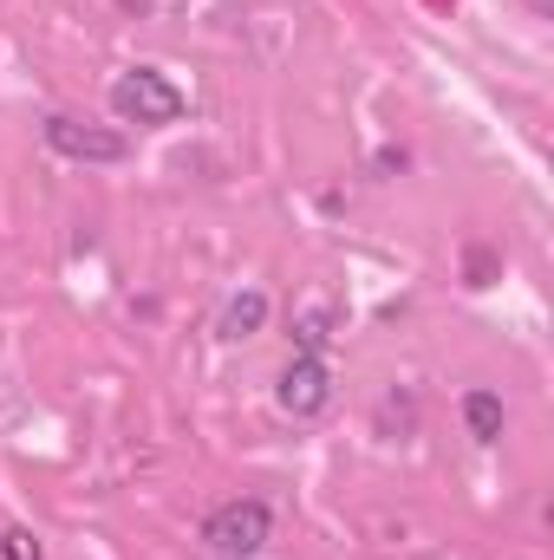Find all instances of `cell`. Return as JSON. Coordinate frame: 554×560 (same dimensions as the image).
Returning <instances> with one entry per match:
<instances>
[{
  "label": "cell",
  "mask_w": 554,
  "mask_h": 560,
  "mask_svg": "<svg viewBox=\"0 0 554 560\" xmlns=\"http://www.w3.org/2000/svg\"><path fill=\"white\" fill-rule=\"evenodd\" d=\"M268 535H275V509H268L262 495H235V502H222V509L203 522L209 555H222V560H255L268 548Z\"/></svg>",
  "instance_id": "cell-1"
},
{
  "label": "cell",
  "mask_w": 554,
  "mask_h": 560,
  "mask_svg": "<svg viewBox=\"0 0 554 560\" xmlns=\"http://www.w3.org/2000/svg\"><path fill=\"white\" fill-rule=\"evenodd\" d=\"M112 118H125V125H176L183 118V92L163 72L131 66V72L112 79Z\"/></svg>",
  "instance_id": "cell-2"
},
{
  "label": "cell",
  "mask_w": 554,
  "mask_h": 560,
  "mask_svg": "<svg viewBox=\"0 0 554 560\" xmlns=\"http://www.w3.org/2000/svg\"><path fill=\"white\" fill-rule=\"evenodd\" d=\"M275 405L293 423H313V418H326V411H333V372H326V359H320V352H293V359L280 365Z\"/></svg>",
  "instance_id": "cell-3"
},
{
  "label": "cell",
  "mask_w": 554,
  "mask_h": 560,
  "mask_svg": "<svg viewBox=\"0 0 554 560\" xmlns=\"http://www.w3.org/2000/svg\"><path fill=\"white\" fill-rule=\"evenodd\" d=\"M39 138H46L53 156H72V163H125V156H131V138H125V131L85 125V118H66V112H53Z\"/></svg>",
  "instance_id": "cell-4"
},
{
  "label": "cell",
  "mask_w": 554,
  "mask_h": 560,
  "mask_svg": "<svg viewBox=\"0 0 554 560\" xmlns=\"http://www.w3.org/2000/svg\"><path fill=\"white\" fill-rule=\"evenodd\" d=\"M262 326H268V293H255V287L235 293L229 313H222V339H255Z\"/></svg>",
  "instance_id": "cell-5"
},
{
  "label": "cell",
  "mask_w": 554,
  "mask_h": 560,
  "mask_svg": "<svg viewBox=\"0 0 554 560\" xmlns=\"http://www.w3.org/2000/svg\"><path fill=\"white\" fill-rule=\"evenodd\" d=\"M463 423H470L476 443H496V436H503V398H496V392H470V398H463Z\"/></svg>",
  "instance_id": "cell-6"
},
{
  "label": "cell",
  "mask_w": 554,
  "mask_h": 560,
  "mask_svg": "<svg viewBox=\"0 0 554 560\" xmlns=\"http://www.w3.org/2000/svg\"><path fill=\"white\" fill-rule=\"evenodd\" d=\"M46 548H39V535L33 528H7L0 535V560H39Z\"/></svg>",
  "instance_id": "cell-7"
}]
</instances>
